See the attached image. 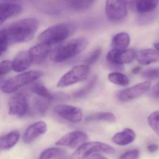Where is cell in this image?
Wrapping results in <instances>:
<instances>
[{"mask_svg": "<svg viewBox=\"0 0 159 159\" xmlns=\"http://www.w3.org/2000/svg\"><path fill=\"white\" fill-rule=\"evenodd\" d=\"M1 77L5 76L13 69V62L10 60H4L1 63Z\"/></svg>", "mask_w": 159, "mask_h": 159, "instance_id": "cell-32", "label": "cell"}, {"mask_svg": "<svg viewBox=\"0 0 159 159\" xmlns=\"http://www.w3.org/2000/svg\"><path fill=\"white\" fill-rule=\"evenodd\" d=\"M102 52L101 47H98L92 52L85 59V65L90 66L96 63L100 58Z\"/></svg>", "mask_w": 159, "mask_h": 159, "instance_id": "cell-30", "label": "cell"}, {"mask_svg": "<svg viewBox=\"0 0 159 159\" xmlns=\"http://www.w3.org/2000/svg\"><path fill=\"white\" fill-rule=\"evenodd\" d=\"M126 1L109 0L106 1V12L111 22H118L124 19L128 14Z\"/></svg>", "mask_w": 159, "mask_h": 159, "instance_id": "cell-7", "label": "cell"}, {"mask_svg": "<svg viewBox=\"0 0 159 159\" xmlns=\"http://www.w3.org/2000/svg\"><path fill=\"white\" fill-rule=\"evenodd\" d=\"M130 43V36L125 32H120L115 35L111 40L113 50L123 51L126 50Z\"/></svg>", "mask_w": 159, "mask_h": 159, "instance_id": "cell-20", "label": "cell"}, {"mask_svg": "<svg viewBox=\"0 0 159 159\" xmlns=\"http://www.w3.org/2000/svg\"><path fill=\"white\" fill-rule=\"evenodd\" d=\"M22 7L19 3L14 1L0 2V24L2 25L7 19L19 14Z\"/></svg>", "mask_w": 159, "mask_h": 159, "instance_id": "cell-13", "label": "cell"}, {"mask_svg": "<svg viewBox=\"0 0 159 159\" xmlns=\"http://www.w3.org/2000/svg\"><path fill=\"white\" fill-rule=\"evenodd\" d=\"M95 1H67L68 6L71 10L76 11H85L92 7Z\"/></svg>", "mask_w": 159, "mask_h": 159, "instance_id": "cell-23", "label": "cell"}, {"mask_svg": "<svg viewBox=\"0 0 159 159\" xmlns=\"http://www.w3.org/2000/svg\"><path fill=\"white\" fill-rule=\"evenodd\" d=\"M38 20L35 18L22 19L6 29L10 44L23 43L30 40L37 32Z\"/></svg>", "mask_w": 159, "mask_h": 159, "instance_id": "cell-1", "label": "cell"}, {"mask_svg": "<svg viewBox=\"0 0 159 159\" xmlns=\"http://www.w3.org/2000/svg\"><path fill=\"white\" fill-rule=\"evenodd\" d=\"M12 62L14 70L20 72L27 70L33 61L29 51H23L16 56Z\"/></svg>", "mask_w": 159, "mask_h": 159, "instance_id": "cell-15", "label": "cell"}, {"mask_svg": "<svg viewBox=\"0 0 159 159\" xmlns=\"http://www.w3.org/2000/svg\"><path fill=\"white\" fill-rule=\"evenodd\" d=\"M115 151L116 150L113 147L106 143L97 141L86 142L72 153L71 159H84L92 154L98 152L113 154Z\"/></svg>", "mask_w": 159, "mask_h": 159, "instance_id": "cell-5", "label": "cell"}, {"mask_svg": "<svg viewBox=\"0 0 159 159\" xmlns=\"http://www.w3.org/2000/svg\"><path fill=\"white\" fill-rule=\"evenodd\" d=\"M30 90L33 93L36 94L38 96L50 98L52 100L54 98V95L52 94L49 90L40 83L34 84L31 86Z\"/></svg>", "mask_w": 159, "mask_h": 159, "instance_id": "cell-25", "label": "cell"}, {"mask_svg": "<svg viewBox=\"0 0 159 159\" xmlns=\"http://www.w3.org/2000/svg\"><path fill=\"white\" fill-rule=\"evenodd\" d=\"M20 136L19 132L14 131L1 137L0 140L1 149L6 150L14 147L19 141Z\"/></svg>", "mask_w": 159, "mask_h": 159, "instance_id": "cell-21", "label": "cell"}, {"mask_svg": "<svg viewBox=\"0 0 159 159\" xmlns=\"http://www.w3.org/2000/svg\"><path fill=\"white\" fill-rule=\"evenodd\" d=\"M88 136L86 133L82 131H72L66 134L56 142L57 146L68 147L78 149L82 145L86 143Z\"/></svg>", "mask_w": 159, "mask_h": 159, "instance_id": "cell-10", "label": "cell"}, {"mask_svg": "<svg viewBox=\"0 0 159 159\" xmlns=\"http://www.w3.org/2000/svg\"><path fill=\"white\" fill-rule=\"evenodd\" d=\"M51 51V45L40 43L30 48L29 52L33 62L40 64L46 59Z\"/></svg>", "mask_w": 159, "mask_h": 159, "instance_id": "cell-17", "label": "cell"}, {"mask_svg": "<svg viewBox=\"0 0 159 159\" xmlns=\"http://www.w3.org/2000/svg\"><path fill=\"white\" fill-rule=\"evenodd\" d=\"M154 73L155 80L159 78V67L154 68Z\"/></svg>", "mask_w": 159, "mask_h": 159, "instance_id": "cell-40", "label": "cell"}, {"mask_svg": "<svg viewBox=\"0 0 159 159\" xmlns=\"http://www.w3.org/2000/svg\"><path fill=\"white\" fill-rule=\"evenodd\" d=\"M148 123L151 128L159 137V121L148 118Z\"/></svg>", "mask_w": 159, "mask_h": 159, "instance_id": "cell-34", "label": "cell"}, {"mask_svg": "<svg viewBox=\"0 0 159 159\" xmlns=\"http://www.w3.org/2000/svg\"><path fill=\"white\" fill-rule=\"evenodd\" d=\"M135 139V134L130 128H125L123 131L115 134L112 138L113 142L117 145L125 146L133 142Z\"/></svg>", "mask_w": 159, "mask_h": 159, "instance_id": "cell-19", "label": "cell"}, {"mask_svg": "<svg viewBox=\"0 0 159 159\" xmlns=\"http://www.w3.org/2000/svg\"><path fill=\"white\" fill-rule=\"evenodd\" d=\"M54 111L61 118L74 123L80 122L83 118L80 109L69 105H58L54 108Z\"/></svg>", "mask_w": 159, "mask_h": 159, "instance_id": "cell-12", "label": "cell"}, {"mask_svg": "<svg viewBox=\"0 0 159 159\" xmlns=\"http://www.w3.org/2000/svg\"><path fill=\"white\" fill-rule=\"evenodd\" d=\"M66 152L60 148H51L43 151L40 155L39 159H52L62 157Z\"/></svg>", "mask_w": 159, "mask_h": 159, "instance_id": "cell-26", "label": "cell"}, {"mask_svg": "<svg viewBox=\"0 0 159 159\" xmlns=\"http://www.w3.org/2000/svg\"><path fill=\"white\" fill-rule=\"evenodd\" d=\"M87 121L104 120L110 122H114L116 121V117L112 113L109 112H99L89 115L86 117Z\"/></svg>", "mask_w": 159, "mask_h": 159, "instance_id": "cell-24", "label": "cell"}, {"mask_svg": "<svg viewBox=\"0 0 159 159\" xmlns=\"http://www.w3.org/2000/svg\"><path fill=\"white\" fill-rule=\"evenodd\" d=\"M156 15L153 12L140 14L138 17L137 22L140 25H145L150 24L155 19Z\"/></svg>", "mask_w": 159, "mask_h": 159, "instance_id": "cell-31", "label": "cell"}, {"mask_svg": "<svg viewBox=\"0 0 159 159\" xmlns=\"http://www.w3.org/2000/svg\"><path fill=\"white\" fill-rule=\"evenodd\" d=\"M136 56V52L133 49H126L123 51L111 50L107 56L108 63L113 67L121 69L122 66L130 64Z\"/></svg>", "mask_w": 159, "mask_h": 159, "instance_id": "cell-8", "label": "cell"}, {"mask_svg": "<svg viewBox=\"0 0 159 159\" xmlns=\"http://www.w3.org/2000/svg\"><path fill=\"white\" fill-rule=\"evenodd\" d=\"M159 148V146L157 144H152L148 145L147 147L148 150L149 152H153L157 150Z\"/></svg>", "mask_w": 159, "mask_h": 159, "instance_id": "cell-38", "label": "cell"}, {"mask_svg": "<svg viewBox=\"0 0 159 159\" xmlns=\"http://www.w3.org/2000/svg\"><path fill=\"white\" fill-rule=\"evenodd\" d=\"M87 45L88 40L85 38L71 40L54 49L51 53V59L56 63L64 62L81 52Z\"/></svg>", "mask_w": 159, "mask_h": 159, "instance_id": "cell-2", "label": "cell"}, {"mask_svg": "<svg viewBox=\"0 0 159 159\" xmlns=\"http://www.w3.org/2000/svg\"><path fill=\"white\" fill-rule=\"evenodd\" d=\"M150 94L154 98H159V83L152 87L150 92Z\"/></svg>", "mask_w": 159, "mask_h": 159, "instance_id": "cell-35", "label": "cell"}, {"mask_svg": "<svg viewBox=\"0 0 159 159\" xmlns=\"http://www.w3.org/2000/svg\"><path fill=\"white\" fill-rule=\"evenodd\" d=\"M127 5L134 7L140 14L150 13L158 7L159 1L158 0H139L135 1H127Z\"/></svg>", "mask_w": 159, "mask_h": 159, "instance_id": "cell-16", "label": "cell"}, {"mask_svg": "<svg viewBox=\"0 0 159 159\" xmlns=\"http://www.w3.org/2000/svg\"><path fill=\"white\" fill-rule=\"evenodd\" d=\"M140 70H141V68L139 66L135 67L132 70V73H133L134 75L135 74H137L138 73H139L140 72Z\"/></svg>", "mask_w": 159, "mask_h": 159, "instance_id": "cell-39", "label": "cell"}, {"mask_svg": "<svg viewBox=\"0 0 159 159\" xmlns=\"http://www.w3.org/2000/svg\"><path fill=\"white\" fill-rule=\"evenodd\" d=\"M52 99L38 96L34 100L35 108L39 113L42 115L45 114L48 110Z\"/></svg>", "mask_w": 159, "mask_h": 159, "instance_id": "cell-28", "label": "cell"}, {"mask_svg": "<svg viewBox=\"0 0 159 159\" xmlns=\"http://www.w3.org/2000/svg\"><path fill=\"white\" fill-rule=\"evenodd\" d=\"M43 75V72L37 70L23 72L5 82L2 86V91L5 93H14L18 88L35 81Z\"/></svg>", "mask_w": 159, "mask_h": 159, "instance_id": "cell-4", "label": "cell"}, {"mask_svg": "<svg viewBox=\"0 0 159 159\" xmlns=\"http://www.w3.org/2000/svg\"><path fill=\"white\" fill-rule=\"evenodd\" d=\"M10 44L6 29H2L0 32V55H2L8 49Z\"/></svg>", "mask_w": 159, "mask_h": 159, "instance_id": "cell-29", "label": "cell"}, {"mask_svg": "<svg viewBox=\"0 0 159 159\" xmlns=\"http://www.w3.org/2000/svg\"><path fill=\"white\" fill-rule=\"evenodd\" d=\"M148 118L159 121V110L156 111L152 113L148 116Z\"/></svg>", "mask_w": 159, "mask_h": 159, "instance_id": "cell-36", "label": "cell"}, {"mask_svg": "<svg viewBox=\"0 0 159 159\" xmlns=\"http://www.w3.org/2000/svg\"><path fill=\"white\" fill-rule=\"evenodd\" d=\"M151 83L148 80L138 84L127 89L119 91L117 94L118 100L122 102H128L141 96L150 88Z\"/></svg>", "mask_w": 159, "mask_h": 159, "instance_id": "cell-9", "label": "cell"}, {"mask_svg": "<svg viewBox=\"0 0 159 159\" xmlns=\"http://www.w3.org/2000/svg\"><path fill=\"white\" fill-rule=\"evenodd\" d=\"M153 46L154 48L157 50V51H159V42H156L154 43L153 44Z\"/></svg>", "mask_w": 159, "mask_h": 159, "instance_id": "cell-41", "label": "cell"}, {"mask_svg": "<svg viewBox=\"0 0 159 159\" xmlns=\"http://www.w3.org/2000/svg\"><path fill=\"white\" fill-rule=\"evenodd\" d=\"M98 78L94 76L84 86L73 93L72 96L75 98H82L87 96L95 86Z\"/></svg>", "mask_w": 159, "mask_h": 159, "instance_id": "cell-22", "label": "cell"}, {"mask_svg": "<svg viewBox=\"0 0 159 159\" xmlns=\"http://www.w3.org/2000/svg\"><path fill=\"white\" fill-rule=\"evenodd\" d=\"M75 27L70 23H61L48 28L39 37L40 43L51 45L65 40L73 34Z\"/></svg>", "mask_w": 159, "mask_h": 159, "instance_id": "cell-3", "label": "cell"}, {"mask_svg": "<svg viewBox=\"0 0 159 159\" xmlns=\"http://www.w3.org/2000/svg\"><path fill=\"white\" fill-rule=\"evenodd\" d=\"M86 159H107L103 155L98 153H95L88 156Z\"/></svg>", "mask_w": 159, "mask_h": 159, "instance_id": "cell-37", "label": "cell"}, {"mask_svg": "<svg viewBox=\"0 0 159 159\" xmlns=\"http://www.w3.org/2000/svg\"><path fill=\"white\" fill-rule=\"evenodd\" d=\"M47 128L46 123L43 121L33 124L26 130L23 135V141L25 144L31 143L37 138L46 133Z\"/></svg>", "mask_w": 159, "mask_h": 159, "instance_id": "cell-14", "label": "cell"}, {"mask_svg": "<svg viewBox=\"0 0 159 159\" xmlns=\"http://www.w3.org/2000/svg\"><path fill=\"white\" fill-rule=\"evenodd\" d=\"M139 156V151L137 149L128 151L122 154L120 159H137Z\"/></svg>", "mask_w": 159, "mask_h": 159, "instance_id": "cell-33", "label": "cell"}, {"mask_svg": "<svg viewBox=\"0 0 159 159\" xmlns=\"http://www.w3.org/2000/svg\"><path fill=\"white\" fill-rule=\"evenodd\" d=\"M136 57L140 65L147 66L159 62V52L153 49H143L136 53Z\"/></svg>", "mask_w": 159, "mask_h": 159, "instance_id": "cell-18", "label": "cell"}, {"mask_svg": "<svg viewBox=\"0 0 159 159\" xmlns=\"http://www.w3.org/2000/svg\"><path fill=\"white\" fill-rule=\"evenodd\" d=\"M108 79L110 81L117 85L124 86H127L129 84L128 77L125 74L120 72L110 73L108 76Z\"/></svg>", "mask_w": 159, "mask_h": 159, "instance_id": "cell-27", "label": "cell"}, {"mask_svg": "<svg viewBox=\"0 0 159 159\" xmlns=\"http://www.w3.org/2000/svg\"><path fill=\"white\" fill-rule=\"evenodd\" d=\"M9 113L10 115L22 117L28 111V101L26 97L23 93L14 95L9 101Z\"/></svg>", "mask_w": 159, "mask_h": 159, "instance_id": "cell-11", "label": "cell"}, {"mask_svg": "<svg viewBox=\"0 0 159 159\" xmlns=\"http://www.w3.org/2000/svg\"><path fill=\"white\" fill-rule=\"evenodd\" d=\"M90 71V66L85 64L75 66L61 77L57 87H66L83 81L88 78Z\"/></svg>", "mask_w": 159, "mask_h": 159, "instance_id": "cell-6", "label": "cell"}]
</instances>
